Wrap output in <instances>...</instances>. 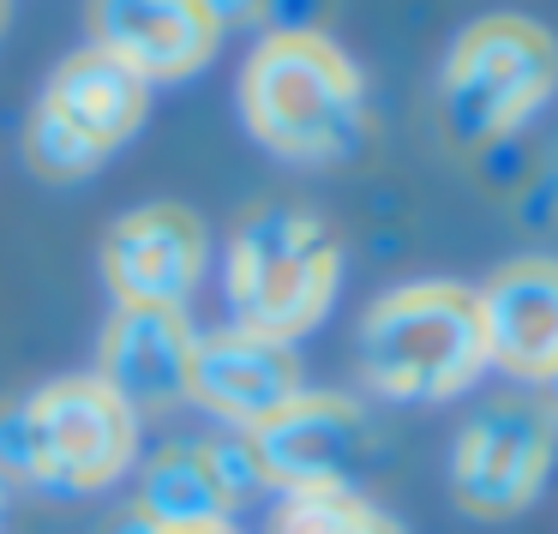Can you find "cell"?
<instances>
[{
	"label": "cell",
	"instance_id": "obj_5",
	"mask_svg": "<svg viewBox=\"0 0 558 534\" xmlns=\"http://www.w3.org/2000/svg\"><path fill=\"white\" fill-rule=\"evenodd\" d=\"M138 414L90 378H54L0 402V481L37 493H97L133 462Z\"/></svg>",
	"mask_w": 558,
	"mask_h": 534
},
{
	"label": "cell",
	"instance_id": "obj_7",
	"mask_svg": "<svg viewBox=\"0 0 558 534\" xmlns=\"http://www.w3.org/2000/svg\"><path fill=\"white\" fill-rule=\"evenodd\" d=\"M558 421L534 397H498L457 433L450 450V498L481 522H505L541 498L553 474Z\"/></svg>",
	"mask_w": 558,
	"mask_h": 534
},
{
	"label": "cell",
	"instance_id": "obj_9",
	"mask_svg": "<svg viewBox=\"0 0 558 534\" xmlns=\"http://www.w3.org/2000/svg\"><path fill=\"white\" fill-rule=\"evenodd\" d=\"M486 330V366L510 373L517 385H553L558 378V258L522 253L498 265L474 289Z\"/></svg>",
	"mask_w": 558,
	"mask_h": 534
},
{
	"label": "cell",
	"instance_id": "obj_12",
	"mask_svg": "<svg viewBox=\"0 0 558 534\" xmlns=\"http://www.w3.org/2000/svg\"><path fill=\"white\" fill-rule=\"evenodd\" d=\"M198 330L174 306H114L102 325L97 349V378L126 402V409H162V402L186 397V373H193Z\"/></svg>",
	"mask_w": 558,
	"mask_h": 534
},
{
	"label": "cell",
	"instance_id": "obj_16",
	"mask_svg": "<svg viewBox=\"0 0 558 534\" xmlns=\"http://www.w3.org/2000/svg\"><path fill=\"white\" fill-rule=\"evenodd\" d=\"M25 162L43 174V181H85V174H97L102 150L90 145V138H78L73 126H61L49 109H31L25 121Z\"/></svg>",
	"mask_w": 558,
	"mask_h": 534
},
{
	"label": "cell",
	"instance_id": "obj_8",
	"mask_svg": "<svg viewBox=\"0 0 558 534\" xmlns=\"http://www.w3.org/2000/svg\"><path fill=\"white\" fill-rule=\"evenodd\" d=\"M205 222L186 205H138L102 234V282H109L114 306H174L186 313V301L205 282Z\"/></svg>",
	"mask_w": 558,
	"mask_h": 534
},
{
	"label": "cell",
	"instance_id": "obj_11",
	"mask_svg": "<svg viewBox=\"0 0 558 534\" xmlns=\"http://www.w3.org/2000/svg\"><path fill=\"white\" fill-rule=\"evenodd\" d=\"M217 43L222 25L205 13V0H90V49L145 85L198 73Z\"/></svg>",
	"mask_w": 558,
	"mask_h": 534
},
{
	"label": "cell",
	"instance_id": "obj_1",
	"mask_svg": "<svg viewBox=\"0 0 558 534\" xmlns=\"http://www.w3.org/2000/svg\"><path fill=\"white\" fill-rule=\"evenodd\" d=\"M241 114L265 150L313 169L354 162L373 145L366 78L325 31H270L246 54Z\"/></svg>",
	"mask_w": 558,
	"mask_h": 534
},
{
	"label": "cell",
	"instance_id": "obj_13",
	"mask_svg": "<svg viewBox=\"0 0 558 534\" xmlns=\"http://www.w3.org/2000/svg\"><path fill=\"white\" fill-rule=\"evenodd\" d=\"M145 102H150L145 78L126 73L121 61H109V54H97V49L61 61L54 78H49V90H43V109H49L61 126H73L78 138H90L102 157L138 133Z\"/></svg>",
	"mask_w": 558,
	"mask_h": 534
},
{
	"label": "cell",
	"instance_id": "obj_10",
	"mask_svg": "<svg viewBox=\"0 0 558 534\" xmlns=\"http://www.w3.org/2000/svg\"><path fill=\"white\" fill-rule=\"evenodd\" d=\"M301 390H306L301 361L289 354V342L253 337L241 325L217 330V337H198L193 373H186V397L205 414H217L222 426H234V433H258Z\"/></svg>",
	"mask_w": 558,
	"mask_h": 534
},
{
	"label": "cell",
	"instance_id": "obj_3",
	"mask_svg": "<svg viewBox=\"0 0 558 534\" xmlns=\"http://www.w3.org/2000/svg\"><path fill=\"white\" fill-rule=\"evenodd\" d=\"M342 282V246L330 222L289 198L253 205L229 234L222 253V289H229L234 325L270 342H294L330 313Z\"/></svg>",
	"mask_w": 558,
	"mask_h": 534
},
{
	"label": "cell",
	"instance_id": "obj_4",
	"mask_svg": "<svg viewBox=\"0 0 558 534\" xmlns=\"http://www.w3.org/2000/svg\"><path fill=\"white\" fill-rule=\"evenodd\" d=\"M361 378L390 402H450L486 373L481 301L469 282L426 277L378 294L361 318Z\"/></svg>",
	"mask_w": 558,
	"mask_h": 534
},
{
	"label": "cell",
	"instance_id": "obj_6",
	"mask_svg": "<svg viewBox=\"0 0 558 534\" xmlns=\"http://www.w3.org/2000/svg\"><path fill=\"white\" fill-rule=\"evenodd\" d=\"M265 486L277 493H361L378 469V426L342 390H301L282 414L246 433Z\"/></svg>",
	"mask_w": 558,
	"mask_h": 534
},
{
	"label": "cell",
	"instance_id": "obj_14",
	"mask_svg": "<svg viewBox=\"0 0 558 534\" xmlns=\"http://www.w3.org/2000/svg\"><path fill=\"white\" fill-rule=\"evenodd\" d=\"M138 517L162 534H181V529H217L229 522L234 493L222 481L210 445H169L150 457L145 481H138Z\"/></svg>",
	"mask_w": 558,
	"mask_h": 534
},
{
	"label": "cell",
	"instance_id": "obj_21",
	"mask_svg": "<svg viewBox=\"0 0 558 534\" xmlns=\"http://www.w3.org/2000/svg\"><path fill=\"white\" fill-rule=\"evenodd\" d=\"M181 534H234L229 522H217V529H181Z\"/></svg>",
	"mask_w": 558,
	"mask_h": 534
},
{
	"label": "cell",
	"instance_id": "obj_15",
	"mask_svg": "<svg viewBox=\"0 0 558 534\" xmlns=\"http://www.w3.org/2000/svg\"><path fill=\"white\" fill-rule=\"evenodd\" d=\"M270 534H402L366 493H282Z\"/></svg>",
	"mask_w": 558,
	"mask_h": 534
},
{
	"label": "cell",
	"instance_id": "obj_23",
	"mask_svg": "<svg viewBox=\"0 0 558 534\" xmlns=\"http://www.w3.org/2000/svg\"><path fill=\"white\" fill-rule=\"evenodd\" d=\"M0 31H7V0H0Z\"/></svg>",
	"mask_w": 558,
	"mask_h": 534
},
{
	"label": "cell",
	"instance_id": "obj_2",
	"mask_svg": "<svg viewBox=\"0 0 558 534\" xmlns=\"http://www.w3.org/2000/svg\"><path fill=\"white\" fill-rule=\"evenodd\" d=\"M558 90V37L541 19L486 13L450 43L438 73V138L457 157H486L534 121Z\"/></svg>",
	"mask_w": 558,
	"mask_h": 534
},
{
	"label": "cell",
	"instance_id": "obj_22",
	"mask_svg": "<svg viewBox=\"0 0 558 534\" xmlns=\"http://www.w3.org/2000/svg\"><path fill=\"white\" fill-rule=\"evenodd\" d=\"M0 529H7V481H0Z\"/></svg>",
	"mask_w": 558,
	"mask_h": 534
},
{
	"label": "cell",
	"instance_id": "obj_19",
	"mask_svg": "<svg viewBox=\"0 0 558 534\" xmlns=\"http://www.w3.org/2000/svg\"><path fill=\"white\" fill-rule=\"evenodd\" d=\"M109 534H162V529H150V522L145 517H138V510H126V517L121 522H114V529Z\"/></svg>",
	"mask_w": 558,
	"mask_h": 534
},
{
	"label": "cell",
	"instance_id": "obj_18",
	"mask_svg": "<svg viewBox=\"0 0 558 534\" xmlns=\"http://www.w3.org/2000/svg\"><path fill=\"white\" fill-rule=\"evenodd\" d=\"M205 13L217 25H246V19H265V0H205Z\"/></svg>",
	"mask_w": 558,
	"mask_h": 534
},
{
	"label": "cell",
	"instance_id": "obj_17",
	"mask_svg": "<svg viewBox=\"0 0 558 534\" xmlns=\"http://www.w3.org/2000/svg\"><path fill=\"white\" fill-rule=\"evenodd\" d=\"M318 13H325V0H265L270 31H318Z\"/></svg>",
	"mask_w": 558,
	"mask_h": 534
},
{
	"label": "cell",
	"instance_id": "obj_20",
	"mask_svg": "<svg viewBox=\"0 0 558 534\" xmlns=\"http://www.w3.org/2000/svg\"><path fill=\"white\" fill-rule=\"evenodd\" d=\"M546 414H553V421H558V378H553V385H546Z\"/></svg>",
	"mask_w": 558,
	"mask_h": 534
}]
</instances>
